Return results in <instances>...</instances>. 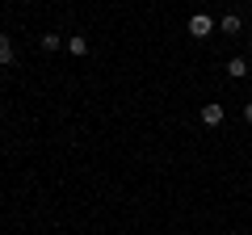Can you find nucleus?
<instances>
[{
	"mask_svg": "<svg viewBox=\"0 0 252 235\" xmlns=\"http://www.w3.org/2000/svg\"><path fill=\"white\" fill-rule=\"evenodd\" d=\"M42 46H46V51H59L63 38H59V34H42Z\"/></svg>",
	"mask_w": 252,
	"mask_h": 235,
	"instance_id": "obj_7",
	"label": "nucleus"
},
{
	"mask_svg": "<svg viewBox=\"0 0 252 235\" xmlns=\"http://www.w3.org/2000/svg\"><path fill=\"white\" fill-rule=\"evenodd\" d=\"M244 122H252V101H244Z\"/></svg>",
	"mask_w": 252,
	"mask_h": 235,
	"instance_id": "obj_8",
	"label": "nucleus"
},
{
	"mask_svg": "<svg viewBox=\"0 0 252 235\" xmlns=\"http://www.w3.org/2000/svg\"><path fill=\"white\" fill-rule=\"evenodd\" d=\"M202 126H210V130H215V126H223V118H227V109L223 105H219V101H206V105H202Z\"/></svg>",
	"mask_w": 252,
	"mask_h": 235,
	"instance_id": "obj_1",
	"label": "nucleus"
},
{
	"mask_svg": "<svg viewBox=\"0 0 252 235\" xmlns=\"http://www.w3.org/2000/svg\"><path fill=\"white\" fill-rule=\"evenodd\" d=\"M219 29H223V34H240V29H244V21L231 13V17H223V21H219Z\"/></svg>",
	"mask_w": 252,
	"mask_h": 235,
	"instance_id": "obj_5",
	"label": "nucleus"
},
{
	"mask_svg": "<svg viewBox=\"0 0 252 235\" xmlns=\"http://www.w3.org/2000/svg\"><path fill=\"white\" fill-rule=\"evenodd\" d=\"M13 59H17V51H13L9 34H0V67H13Z\"/></svg>",
	"mask_w": 252,
	"mask_h": 235,
	"instance_id": "obj_3",
	"label": "nucleus"
},
{
	"mask_svg": "<svg viewBox=\"0 0 252 235\" xmlns=\"http://www.w3.org/2000/svg\"><path fill=\"white\" fill-rule=\"evenodd\" d=\"M189 34H193V38H210V34H215L210 13H193V17H189Z\"/></svg>",
	"mask_w": 252,
	"mask_h": 235,
	"instance_id": "obj_2",
	"label": "nucleus"
},
{
	"mask_svg": "<svg viewBox=\"0 0 252 235\" xmlns=\"http://www.w3.org/2000/svg\"><path fill=\"white\" fill-rule=\"evenodd\" d=\"M244 72H248V63H244V59H227V76H231V80H240Z\"/></svg>",
	"mask_w": 252,
	"mask_h": 235,
	"instance_id": "obj_6",
	"label": "nucleus"
},
{
	"mask_svg": "<svg viewBox=\"0 0 252 235\" xmlns=\"http://www.w3.org/2000/svg\"><path fill=\"white\" fill-rule=\"evenodd\" d=\"M67 51H72L76 59H84V55H89V38H84V34H72V38H67Z\"/></svg>",
	"mask_w": 252,
	"mask_h": 235,
	"instance_id": "obj_4",
	"label": "nucleus"
},
{
	"mask_svg": "<svg viewBox=\"0 0 252 235\" xmlns=\"http://www.w3.org/2000/svg\"><path fill=\"white\" fill-rule=\"evenodd\" d=\"M248 42H252V34H248Z\"/></svg>",
	"mask_w": 252,
	"mask_h": 235,
	"instance_id": "obj_9",
	"label": "nucleus"
}]
</instances>
